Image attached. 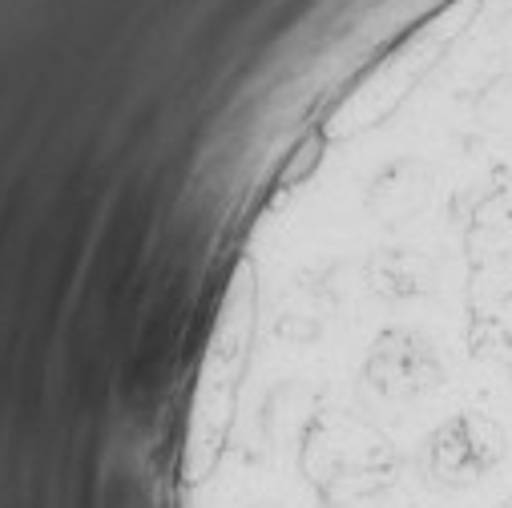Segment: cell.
Masks as SVG:
<instances>
[{
  "mask_svg": "<svg viewBox=\"0 0 512 508\" xmlns=\"http://www.w3.org/2000/svg\"><path fill=\"white\" fill-rule=\"evenodd\" d=\"M508 452L504 424L484 408H460L432 424V432L420 440L416 472L424 484L460 492L480 484L492 468H500Z\"/></svg>",
  "mask_w": 512,
  "mask_h": 508,
  "instance_id": "6da1fadb",
  "label": "cell"
},
{
  "mask_svg": "<svg viewBox=\"0 0 512 508\" xmlns=\"http://www.w3.org/2000/svg\"><path fill=\"white\" fill-rule=\"evenodd\" d=\"M504 508H512V504H504Z\"/></svg>",
  "mask_w": 512,
  "mask_h": 508,
  "instance_id": "7a4b0ae2",
  "label": "cell"
}]
</instances>
